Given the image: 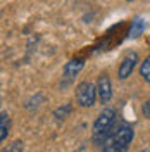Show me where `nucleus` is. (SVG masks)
<instances>
[{
  "label": "nucleus",
  "mask_w": 150,
  "mask_h": 152,
  "mask_svg": "<svg viewBox=\"0 0 150 152\" xmlns=\"http://www.w3.org/2000/svg\"><path fill=\"white\" fill-rule=\"evenodd\" d=\"M114 121H116V111L111 109V107L103 109L102 113L98 114L97 121L93 123V130H92L95 143H103L109 138V135L112 133L114 128Z\"/></svg>",
  "instance_id": "nucleus-2"
},
{
  "label": "nucleus",
  "mask_w": 150,
  "mask_h": 152,
  "mask_svg": "<svg viewBox=\"0 0 150 152\" xmlns=\"http://www.w3.org/2000/svg\"><path fill=\"white\" fill-rule=\"evenodd\" d=\"M136 62H138V54H136V52L128 54V56L122 59L121 66H119V71H117V76H119L121 80H126L128 76H131L133 69L136 66Z\"/></svg>",
  "instance_id": "nucleus-5"
},
{
  "label": "nucleus",
  "mask_w": 150,
  "mask_h": 152,
  "mask_svg": "<svg viewBox=\"0 0 150 152\" xmlns=\"http://www.w3.org/2000/svg\"><path fill=\"white\" fill-rule=\"evenodd\" d=\"M2 152H23V142L21 140H16L9 145V149H4Z\"/></svg>",
  "instance_id": "nucleus-10"
},
{
  "label": "nucleus",
  "mask_w": 150,
  "mask_h": 152,
  "mask_svg": "<svg viewBox=\"0 0 150 152\" xmlns=\"http://www.w3.org/2000/svg\"><path fill=\"white\" fill-rule=\"evenodd\" d=\"M67 113H71V105H69V104H67L64 109H62V107H60V109H57V111H55V118H57V119H64Z\"/></svg>",
  "instance_id": "nucleus-11"
},
{
  "label": "nucleus",
  "mask_w": 150,
  "mask_h": 152,
  "mask_svg": "<svg viewBox=\"0 0 150 152\" xmlns=\"http://www.w3.org/2000/svg\"><path fill=\"white\" fill-rule=\"evenodd\" d=\"M143 29H145V21L141 18H136L135 21L131 23V29H130V38H136L140 37L141 33H143Z\"/></svg>",
  "instance_id": "nucleus-8"
},
{
  "label": "nucleus",
  "mask_w": 150,
  "mask_h": 152,
  "mask_svg": "<svg viewBox=\"0 0 150 152\" xmlns=\"http://www.w3.org/2000/svg\"><path fill=\"white\" fill-rule=\"evenodd\" d=\"M141 152H149V151H141Z\"/></svg>",
  "instance_id": "nucleus-13"
},
{
  "label": "nucleus",
  "mask_w": 150,
  "mask_h": 152,
  "mask_svg": "<svg viewBox=\"0 0 150 152\" xmlns=\"http://www.w3.org/2000/svg\"><path fill=\"white\" fill-rule=\"evenodd\" d=\"M83 66H84V62L81 61V59H74V61H69L66 64V67H64V81H62V86H66V85H69L73 80H74V76L83 69Z\"/></svg>",
  "instance_id": "nucleus-6"
},
{
  "label": "nucleus",
  "mask_w": 150,
  "mask_h": 152,
  "mask_svg": "<svg viewBox=\"0 0 150 152\" xmlns=\"http://www.w3.org/2000/svg\"><path fill=\"white\" fill-rule=\"evenodd\" d=\"M97 92H98V99L102 104H107L112 97V85L107 75H100L98 81H97Z\"/></svg>",
  "instance_id": "nucleus-4"
},
{
  "label": "nucleus",
  "mask_w": 150,
  "mask_h": 152,
  "mask_svg": "<svg viewBox=\"0 0 150 152\" xmlns=\"http://www.w3.org/2000/svg\"><path fill=\"white\" fill-rule=\"evenodd\" d=\"M141 111H143V114H145V118H149V119H150V99L145 102V104H143Z\"/></svg>",
  "instance_id": "nucleus-12"
},
{
  "label": "nucleus",
  "mask_w": 150,
  "mask_h": 152,
  "mask_svg": "<svg viewBox=\"0 0 150 152\" xmlns=\"http://www.w3.org/2000/svg\"><path fill=\"white\" fill-rule=\"evenodd\" d=\"M140 75L141 78L145 80V81H149L150 83V56L141 62V66H140Z\"/></svg>",
  "instance_id": "nucleus-9"
},
{
  "label": "nucleus",
  "mask_w": 150,
  "mask_h": 152,
  "mask_svg": "<svg viewBox=\"0 0 150 152\" xmlns=\"http://www.w3.org/2000/svg\"><path fill=\"white\" fill-rule=\"evenodd\" d=\"M135 138V132L130 124H121L112 133L109 138L103 142V152H128Z\"/></svg>",
  "instance_id": "nucleus-1"
},
{
  "label": "nucleus",
  "mask_w": 150,
  "mask_h": 152,
  "mask_svg": "<svg viewBox=\"0 0 150 152\" xmlns=\"http://www.w3.org/2000/svg\"><path fill=\"white\" fill-rule=\"evenodd\" d=\"M9 130H10V118H9V114L4 111V113H2V118H0V140H2V142L7 138Z\"/></svg>",
  "instance_id": "nucleus-7"
},
{
  "label": "nucleus",
  "mask_w": 150,
  "mask_h": 152,
  "mask_svg": "<svg viewBox=\"0 0 150 152\" xmlns=\"http://www.w3.org/2000/svg\"><path fill=\"white\" fill-rule=\"evenodd\" d=\"M97 86L92 81H81L76 86V100L81 107H92L97 99Z\"/></svg>",
  "instance_id": "nucleus-3"
}]
</instances>
